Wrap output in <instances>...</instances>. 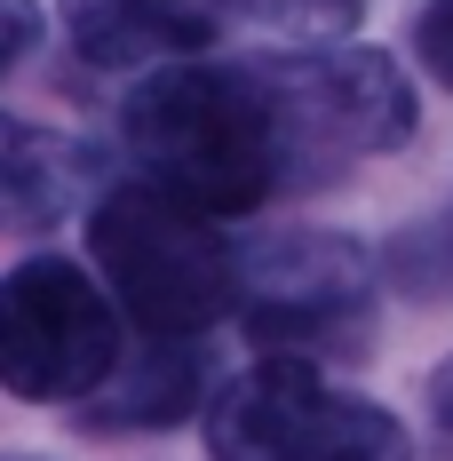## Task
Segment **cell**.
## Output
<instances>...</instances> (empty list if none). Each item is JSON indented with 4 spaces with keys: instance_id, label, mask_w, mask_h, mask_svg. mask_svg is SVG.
I'll use <instances>...</instances> for the list:
<instances>
[{
    "instance_id": "obj_1",
    "label": "cell",
    "mask_w": 453,
    "mask_h": 461,
    "mask_svg": "<svg viewBox=\"0 0 453 461\" xmlns=\"http://www.w3.org/2000/svg\"><path fill=\"white\" fill-rule=\"evenodd\" d=\"M120 151L143 184L199 215H255L278 191L311 184V159L294 136V112L278 88L271 56H176L143 72L120 104Z\"/></svg>"
},
{
    "instance_id": "obj_2",
    "label": "cell",
    "mask_w": 453,
    "mask_h": 461,
    "mask_svg": "<svg viewBox=\"0 0 453 461\" xmlns=\"http://www.w3.org/2000/svg\"><path fill=\"white\" fill-rule=\"evenodd\" d=\"M88 255L120 303V319L143 342H199L207 326L239 319V247L223 239V223L168 199L143 176H120L95 191Z\"/></svg>"
},
{
    "instance_id": "obj_3",
    "label": "cell",
    "mask_w": 453,
    "mask_h": 461,
    "mask_svg": "<svg viewBox=\"0 0 453 461\" xmlns=\"http://www.w3.org/2000/svg\"><path fill=\"white\" fill-rule=\"evenodd\" d=\"M215 461H413V438L390 406L326 382L318 358L263 350L207 398Z\"/></svg>"
},
{
    "instance_id": "obj_4",
    "label": "cell",
    "mask_w": 453,
    "mask_h": 461,
    "mask_svg": "<svg viewBox=\"0 0 453 461\" xmlns=\"http://www.w3.org/2000/svg\"><path fill=\"white\" fill-rule=\"evenodd\" d=\"M120 303L72 255L0 271V390L24 406H88L120 374Z\"/></svg>"
},
{
    "instance_id": "obj_5",
    "label": "cell",
    "mask_w": 453,
    "mask_h": 461,
    "mask_svg": "<svg viewBox=\"0 0 453 461\" xmlns=\"http://www.w3.org/2000/svg\"><path fill=\"white\" fill-rule=\"evenodd\" d=\"M374 311V255L342 230H271L239 247V326L263 350H342L366 342Z\"/></svg>"
},
{
    "instance_id": "obj_6",
    "label": "cell",
    "mask_w": 453,
    "mask_h": 461,
    "mask_svg": "<svg viewBox=\"0 0 453 461\" xmlns=\"http://www.w3.org/2000/svg\"><path fill=\"white\" fill-rule=\"evenodd\" d=\"M271 72L286 88L311 184L358 167V159H382V151H406L421 128L413 72L382 48H286V56H271Z\"/></svg>"
},
{
    "instance_id": "obj_7",
    "label": "cell",
    "mask_w": 453,
    "mask_h": 461,
    "mask_svg": "<svg viewBox=\"0 0 453 461\" xmlns=\"http://www.w3.org/2000/svg\"><path fill=\"white\" fill-rule=\"evenodd\" d=\"M80 191H88L80 143L48 136L32 120H0V239H32L64 223Z\"/></svg>"
},
{
    "instance_id": "obj_8",
    "label": "cell",
    "mask_w": 453,
    "mask_h": 461,
    "mask_svg": "<svg viewBox=\"0 0 453 461\" xmlns=\"http://www.w3.org/2000/svg\"><path fill=\"white\" fill-rule=\"evenodd\" d=\"M199 398H207V350L199 342H143L136 366H120L80 406V421H95V429H168Z\"/></svg>"
},
{
    "instance_id": "obj_9",
    "label": "cell",
    "mask_w": 453,
    "mask_h": 461,
    "mask_svg": "<svg viewBox=\"0 0 453 461\" xmlns=\"http://www.w3.org/2000/svg\"><path fill=\"white\" fill-rule=\"evenodd\" d=\"M382 278L406 286V294H421V303H446L453 294V215H430V223H413L406 239H390Z\"/></svg>"
},
{
    "instance_id": "obj_10",
    "label": "cell",
    "mask_w": 453,
    "mask_h": 461,
    "mask_svg": "<svg viewBox=\"0 0 453 461\" xmlns=\"http://www.w3.org/2000/svg\"><path fill=\"white\" fill-rule=\"evenodd\" d=\"M413 64L453 95V0H421V16H413Z\"/></svg>"
},
{
    "instance_id": "obj_11",
    "label": "cell",
    "mask_w": 453,
    "mask_h": 461,
    "mask_svg": "<svg viewBox=\"0 0 453 461\" xmlns=\"http://www.w3.org/2000/svg\"><path fill=\"white\" fill-rule=\"evenodd\" d=\"M41 0H0V72L16 64V56H32L41 48Z\"/></svg>"
},
{
    "instance_id": "obj_12",
    "label": "cell",
    "mask_w": 453,
    "mask_h": 461,
    "mask_svg": "<svg viewBox=\"0 0 453 461\" xmlns=\"http://www.w3.org/2000/svg\"><path fill=\"white\" fill-rule=\"evenodd\" d=\"M421 406H430V429H438V438H453V350L421 374Z\"/></svg>"
},
{
    "instance_id": "obj_13",
    "label": "cell",
    "mask_w": 453,
    "mask_h": 461,
    "mask_svg": "<svg viewBox=\"0 0 453 461\" xmlns=\"http://www.w3.org/2000/svg\"><path fill=\"white\" fill-rule=\"evenodd\" d=\"M0 461H16V454H0Z\"/></svg>"
}]
</instances>
